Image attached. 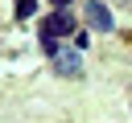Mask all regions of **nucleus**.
<instances>
[{"label":"nucleus","instance_id":"obj_1","mask_svg":"<svg viewBox=\"0 0 132 123\" xmlns=\"http://www.w3.org/2000/svg\"><path fill=\"white\" fill-rule=\"evenodd\" d=\"M62 37H74V16L66 8H58L41 20V41H62Z\"/></svg>","mask_w":132,"mask_h":123},{"label":"nucleus","instance_id":"obj_2","mask_svg":"<svg viewBox=\"0 0 132 123\" xmlns=\"http://www.w3.org/2000/svg\"><path fill=\"white\" fill-rule=\"evenodd\" d=\"M87 25H91V29H99V33H107V29L116 25V20H111V8H107V4H99V0H91V4H87Z\"/></svg>","mask_w":132,"mask_h":123},{"label":"nucleus","instance_id":"obj_3","mask_svg":"<svg viewBox=\"0 0 132 123\" xmlns=\"http://www.w3.org/2000/svg\"><path fill=\"white\" fill-rule=\"evenodd\" d=\"M54 66H58V74H70V78L82 74V57H78L74 49H58V53H54Z\"/></svg>","mask_w":132,"mask_h":123},{"label":"nucleus","instance_id":"obj_4","mask_svg":"<svg viewBox=\"0 0 132 123\" xmlns=\"http://www.w3.org/2000/svg\"><path fill=\"white\" fill-rule=\"evenodd\" d=\"M33 4H37V0H16V16H29V12H33Z\"/></svg>","mask_w":132,"mask_h":123},{"label":"nucleus","instance_id":"obj_5","mask_svg":"<svg viewBox=\"0 0 132 123\" xmlns=\"http://www.w3.org/2000/svg\"><path fill=\"white\" fill-rule=\"evenodd\" d=\"M70 4H74V0H54V8H70Z\"/></svg>","mask_w":132,"mask_h":123}]
</instances>
